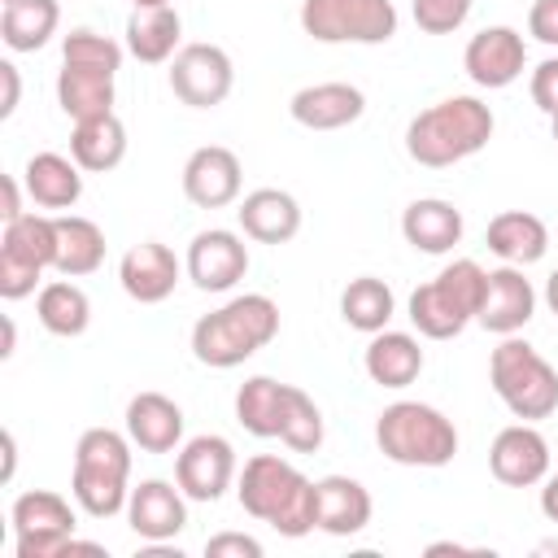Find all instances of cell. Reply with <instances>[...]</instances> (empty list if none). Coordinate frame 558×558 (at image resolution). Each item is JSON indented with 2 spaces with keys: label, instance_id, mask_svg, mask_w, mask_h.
<instances>
[{
  "label": "cell",
  "instance_id": "cell-14",
  "mask_svg": "<svg viewBox=\"0 0 558 558\" xmlns=\"http://www.w3.org/2000/svg\"><path fill=\"white\" fill-rule=\"evenodd\" d=\"M527 65V44L514 26H484L480 35L466 39V52H462V70L475 87H510Z\"/></svg>",
  "mask_w": 558,
  "mask_h": 558
},
{
  "label": "cell",
  "instance_id": "cell-44",
  "mask_svg": "<svg viewBox=\"0 0 558 558\" xmlns=\"http://www.w3.org/2000/svg\"><path fill=\"white\" fill-rule=\"evenodd\" d=\"M541 514H545L549 523H558V471L545 475V488H541Z\"/></svg>",
  "mask_w": 558,
  "mask_h": 558
},
{
  "label": "cell",
  "instance_id": "cell-50",
  "mask_svg": "<svg viewBox=\"0 0 558 558\" xmlns=\"http://www.w3.org/2000/svg\"><path fill=\"white\" fill-rule=\"evenodd\" d=\"M4 4H9V0H4Z\"/></svg>",
  "mask_w": 558,
  "mask_h": 558
},
{
  "label": "cell",
  "instance_id": "cell-18",
  "mask_svg": "<svg viewBox=\"0 0 558 558\" xmlns=\"http://www.w3.org/2000/svg\"><path fill=\"white\" fill-rule=\"evenodd\" d=\"M240 187H244L240 157L222 144H205L183 161V196L201 209H222L240 201Z\"/></svg>",
  "mask_w": 558,
  "mask_h": 558
},
{
  "label": "cell",
  "instance_id": "cell-8",
  "mask_svg": "<svg viewBox=\"0 0 558 558\" xmlns=\"http://www.w3.org/2000/svg\"><path fill=\"white\" fill-rule=\"evenodd\" d=\"M57 266V214H22L0 235V296L22 301Z\"/></svg>",
  "mask_w": 558,
  "mask_h": 558
},
{
  "label": "cell",
  "instance_id": "cell-5",
  "mask_svg": "<svg viewBox=\"0 0 558 558\" xmlns=\"http://www.w3.org/2000/svg\"><path fill=\"white\" fill-rule=\"evenodd\" d=\"M375 445L397 466H449L458 453V427L427 401H392L375 418Z\"/></svg>",
  "mask_w": 558,
  "mask_h": 558
},
{
  "label": "cell",
  "instance_id": "cell-32",
  "mask_svg": "<svg viewBox=\"0 0 558 558\" xmlns=\"http://www.w3.org/2000/svg\"><path fill=\"white\" fill-rule=\"evenodd\" d=\"M105 262V231L83 214H57V275L83 279Z\"/></svg>",
  "mask_w": 558,
  "mask_h": 558
},
{
  "label": "cell",
  "instance_id": "cell-36",
  "mask_svg": "<svg viewBox=\"0 0 558 558\" xmlns=\"http://www.w3.org/2000/svg\"><path fill=\"white\" fill-rule=\"evenodd\" d=\"M279 440L292 453H314L323 445V410L314 405V397L305 388H288V414H283V432Z\"/></svg>",
  "mask_w": 558,
  "mask_h": 558
},
{
  "label": "cell",
  "instance_id": "cell-19",
  "mask_svg": "<svg viewBox=\"0 0 558 558\" xmlns=\"http://www.w3.org/2000/svg\"><path fill=\"white\" fill-rule=\"evenodd\" d=\"M179 275H183V266H179V257H174L161 240H140V244H131V248L122 253V262H118L122 292H126L131 301H140V305H161V301L174 292Z\"/></svg>",
  "mask_w": 558,
  "mask_h": 558
},
{
  "label": "cell",
  "instance_id": "cell-10",
  "mask_svg": "<svg viewBox=\"0 0 558 558\" xmlns=\"http://www.w3.org/2000/svg\"><path fill=\"white\" fill-rule=\"evenodd\" d=\"M9 523H13V549L17 558H57V554H70L74 545V510L61 493L52 488H31L13 501L9 510Z\"/></svg>",
  "mask_w": 558,
  "mask_h": 558
},
{
  "label": "cell",
  "instance_id": "cell-48",
  "mask_svg": "<svg viewBox=\"0 0 558 558\" xmlns=\"http://www.w3.org/2000/svg\"><path fill=\"white\" fill-rule=\"evenodd\" d=\"M135 9H157V4H170V0H131Z\"/></svg>",
  "mask_w": 558,
  "mask_h": 558
},
{
  "label": "cell",
  "instance_id": "cell-3",
  "mask_svg": "<svg viewBox=\"0 0 558 558\" xmlns=\"http://www.w3.org/2000/svg\"><path fill=\"white\" fill-rule=\"evenodd\" d=\"M279 336V305L266 292L231 296L227 305L209 310L192 327V357L214 371H231L248 362L257 349H266Z\"/></svg>",
  "mask_w": 558,
  "mask_h": 558
},
{
  "label": "cell",
  "instance_id": "cell-35",
  "mask_svg": "<svg viewBox=\"0 0 558 558\" xmlns=\"http://www.w3.org/2000/svg\"><path fill=\"white\" fill-rule=\"evenodd\" d=\"M392 310H397V296H392V288H388L384 279H375V275H357V279H349V288L340 292V318H344L353 331H366V336L384 331V327L392 323Z\"/></svg>",
  "mask_w": 558,
  "mask_h": 558
},
{
  "label": "cell",
  "instance_id": "cell-33",
  "mask_svg": "<svg viewBox=\"0 0 558 558\" xmlns=\"http://www.w3.org/2000/svg\"><path fill=\"white\" fill-rule=\"evenodd\" d=\"M61 26L57 0H9L0 9V39L9 52H35L44 48Z\"/></svg>",
  "mask_w": 558,
  "mask_h": 558
},
{
  "label": "cell",
  "instance_id": "cell-47",
  "mask_svg": "<svg viewBox=\"0 0 558 558\" xmlns=\"http://www.w3.org/2000/svg\"><path fill=\"white\" fill-rule=\"evenodd\" d=\"M545 305H549V310L558 314V270H554V275L545 279Z\"/></svg>",
  "mask_w": 558,
  "mask_h": 558
},
{
  "label": "cell",
  "instance_id": "cell-42",
  "mask_svg": "<svg viewBox=\"0 0 558 558\" xmlns=\"http://www.w3.org/2000/svg\"><path fill=\"white\" fill-rule=\"evenodd\" d=\"M0 78H4L0 118H13V109H17V96H22V78H17V65H13V61H0Z\"/></svg>",
  "mask_w": 558,
  "mask_h": 558
},
{
  "label": "cell",
  "instance_id": "cell-21",
  "mask_svg": "<svg viewBox=\"0 0 558 558\" xmlns=\"http://www.w3.org/2000/svg\"><path fill=\"white\" fill-rule=\"evenodd\" d=\"M375 514V501L362 480L353 475H323L314 480V519L327 536H357Z\"/></svg>",
  "mask_w": 558,
  "mask_h": 558
},
{
  "label": "cell",
  "instance_id": "cell-6",
  "mask_svg": "<svg viewBox=\"0 0 558 558\" xmlns=\"http://www.w3.org/2000/svg\"><path fill=\"white\" fill-rule=\"evenodd\" d=\"M484 279H488V270L480 262L458 257L436 279L418 283L410 292V323H414V331L427 336V340H453V336H462L480 318Z\"/></svg>",
  "mask_w": 558,
  "mask_h": 558
},
{
  "label": "cell",
  "instance_id": "cell-49",
  "mask_svg": "<svg viewBox=\"0 0 558 558\" xmlns=\"http://www.w3.org/2000/svg\"><path fill=\"white\" fill-rule=\"evenodd\" d=\"M549 131H554V140H558V113H549Z\"/></svg>",
  "mask_w": 558,
  "mask_h": 558
},
{
  "label": "cell",
  "instance_id": "cell-2",
  "mask_svg": "<svg viewBox=\"0 0 558 558\" xmlns=\"http://www.w3.org/2000/svg\"><path fill=\"white\" fill-rule=\"evenodd\" d=\"M235 493L244 514L270 523L279 536H305L318 527L314 519V480L301 475L288 458L279 453H253L244 471L235 475Z\"/></svg>",
  "mask_w": 558,
  "mask_h": 558
},
{
  "label": "cell",
  "instance_id": "cell-37",
  "mask_svg": "<svg viewBox=\"0 0 558 558\" xmlns=\"http://www.w3.org/2000/svg\"><path fill=\"white\" fill-rule=\"evenodd\" d=\"M61 61L65 65H83V70H105V74H118L122 70V44L100 35V31H70L61 39Z\"/></svg>",
  "mask_w": 558,
  "mask_h": 558
},
{
  "label": "cell",
  "instance_id": "cell-29",
  "mask_svg": "<svg viewBox=\"0 0 558 558\" xmlns=\"http://www.w3.org/2000/svg\"><path fill=\"white\" fill-rule=\"evenodd\" d=\"M70 157L87 170V174H105L113 166H122L126 157V126L118 113H100V118H83L70 131Z\"/></svg>",
  "mask_w": 558,
  "mask_h": 558
},
{
  "label": "cell",
  "instance_id": "cell-45",
  "mask_svg": "<svg viewBox=\"0 0 558 558\" xmlns=\"http://www.w3.org/2000/svg\"><path fill=\"white\" fill-rule=\"evenodd\" d=\"M13 466H17V440L13 432H4V484L13 480Z\"/></svg>",
  "mask_w": 558,
  "mask_h": 558
},
{
  "label": "cell",
  "instance_id": "cell-7",
  "mask_svg": "<svg viewBox=\"0 0 558 558\" xmlns=\"http://www.w3.org/2000/svg\"><path fill=\"white\" fill-rule=\"evenodd\" d=\"M488 384L501 397V405L523 418H549L558 410V371L519 336H501V344L488 357Z\"/></svg>",
  "mask_w": 558,
  "mask_h": 558
},
{
  "label": "cell",
  "instance_id": "cell-43",
  "mask_svg": "<svg viewBox=\"0 0 558 558\" xmlns=\"http://www.w3.org/2000/svg\"><path fill=\"white\" fill-rule=\"evenodd\" d=\"M0 187H4V209H0V214H4V222L22 218V214H26V209H22V187H26V183H17V174H4V179H0Z\"/></svg>",
  "mask_w": 558,
  "mask_h": 558
},
{
  "label": "cell",
  "instance_id": "cell-40",
  "mask_svg": "<svg viewBox=\"0 0 558 558\" xmlns=\"http://www.w3.org/2000/svg\"><path fill=\"white\" fill-rule=\"evenodd\" d=\"M532 100L541 113H558V57H545L532 70Z\"/></svg>",
  "mask_w": 558,
  "mask_h": 558
},
{
  "label": "cell",
  "instance_id": "cell-20",
  "mask_svg": "<svg viewBox=\"0 0 558 558\" xmlns=\"http://www.w3.org/2000/svg\"><path fill=\"white\" fill-rule=\"evenodd\" d=\"M288 113L305 131H340V126H349L366 113V96H362V87L340 83V78L310 83L288 100Z\"/></svg>",
  "mask_w": 558,
  "mask_h": 558
},
{
  "label": "cell",
  "instance_id": "cell-25",
  "mask_svg": "<svg viewBox=\"0 0 558 558\" xmlns=\"http://www.w3.org/2000/svg\"><path fill=\"white\" fill-rule=\"evenodd\" d=\"M462 209L453 205V201H445V196H418V201H410L405 205V214H401V235H405V244L410 248H418V253H432V257H440V253H449L458 240H462Z\"/></svg>",
  "mask_w": 558,
  "mask_h": 558
},
{
  "label": "cell",
  "instance_id": "cell-24",
  "mask_svg": "<svg viewBox=\"0 0 558 558\" xmlns=\"http://www.w3.org/2000/svg\"><path fill=\"white\" fill-rule=\"evenodd\" d=\"M235 218H240V231L248 240H257V244H288L301 231V205L283 187H257V192H248L240 201Z\"/></svg>",
  "mask_w": 558,
  "mask_h": 558
},
{
  "label": "cell",
  "instance_id": "cell-46",
  "mask_svg": "<svg viewBox=\"0 0 558 558\" xmlns=\"http://www.w3.org/2000/svg\"><path fill=\"white\" fill-rule=\"evenodd\" d=\"M13 349H17V327H13V318H4V349H0V357H13Z\"/></svg>",
  "mask_w": 558,
  "mask_h": 558
},
{
  "label": "cell",
  "instance_id": "cell-11",
  "mask_svg": "<svg viewBox=\"0 0 558 558\" xmlns=\"http://www.w3.org/2000/svg\"><path fill=\"white\" fill-rule=\"evenodd\" d=\"M235 65L218 44H183L170 61V92L192 109H214L231 96Z\"/></svg>",
  "mask_w": 558,
  "mask_h": 558
},
{
  "label": "cell",
  "instance_id": "cell-16",
  "mask_svg": "<svg viewBox=\"0 0 558 558\" xmlns=\"http://www.w3.org/2000/svg\"><path fill=\"white\" fill-rule=\"evenodd\" d=\"M126 523L144 545H166L187 527V493L170 480H140L126 501Z\"/></svg>",
  "mask_w": 558,
  "mask_h": 558
},
{
  "label": "cell",
  "instance_id": "cell-34",
  "mask_svg": "<svg viewBox=\"0 0 558 558\" xmlns=\"http://www.w3.org/2000/svg\"><path fill=\"white\" fill-rule=\"evenodd\" d=\"M35 314H39L44 331H52V336H61V340H74V336H83L87 323H92V301H87V292H83L74 279L61 275V279H52V283L39 288Z\"/></svg>",
  "mask_w": 558,
  "mask_h": 558
},
{
  "label": "cell",
  "instance_id": "cell-30",
  "mask_svg": "<svg viewBox=\"0 0 558 558\" xmlns=\"http://www.w3.org/2000/svg\"><path fill=\"white\" fill-rule=\"evenodd\" d=\"M288 388L292 384H279L270 375H253L240 384L235 392V418L248 436L257 440H270L283 432V414H288Z\"/></svg>",
  "mask_w": 558,
  "mask_h": 558
},
{
  "label": "cell",
  "instance_id": "cell-31",
  "mask_svg": "<svg viewBox=\"0 0 558 558\" xmlns=\"http://www.w3.org/2000/svg\"><path fill=\"white\" fill-rule=\"evenodd\" d=\"M113 78L118 74H105V70H83V65H65L61 61V74H57V105L65 118L83 122V118H100V113H113Z\"/></svg>",
  "mask_w": 558,
  "mask_h": 558
},
{
  "label": "cell",
  "instance_id": "cell-9",
  "mask_svg": "<svg viewBox=\"0 0 558 558\" xmlns=\"http://www.w3.org/2000/svg\"><path fill=\"white\" fill-rule=\"evenodd\" d=\"M301 31L318 44H388L397 35L392 0H301Z\"/></svg>",
  "mask_w": 558,
  "mask_h": 558
},
{
  "label": "cell",
  "instance_id": "cell-22",
  "mask_svg": "<svg viewBox=\"0 0 558 558\" xmlns=\"http://www.w3.org/2000/svg\"><path fill=\"white\" fill-rule=\"evenodd\" d=\"M126 436L144 453H174L183 445V410L166 392H135L126 401Z\"/></svg>",
  "mask_w": 558,
  "mask_h": 558
},
{
  "label": "cell",
  "instance_id": "cell-41",
  "mask_svg": "<svg viewBox=\"0 0 558 558\" xmlns=\"http://www.w3.org/2000/svg\"><path fill=\"white\" fill-rule=\"evenodd\" d=\"M527 35L558 48V0H532L527 9Z\"/></svg>",
  "mask_w": 558,
  "mask_h": 558
},
{
  "label": "cell",
  "instance_id": "cell-4",
  "mask_svg": "<svg viewBox=\"0 0 558 558\" xmlns=\"http://www.w3.org/2000/svg\"><path fill=\"white\" fill-rule=\"evenodd\" d=\"M70 493L92 519L122 514L131 501V436L113 427H87L74 445Z\"/></svg>",
  "mask_w": 558,
  "mask_h": 558
},
{
  "label": "cell",
  "instance_id": "cell-27",
  "mask_svg": "<svg viewBox=\"0 0 558 558\" xmlns=\"http://www.w3.org/2000/svg\"><path fill=\"white\" fill-rule=\"evenodd\" d=\"M362 366L371 375V384L379 388H410L418 375H423V349L410 331H375L366 353H362Z\"/></svg>",
  "mask_w": 558,
  "mask_h": 558
},
{
  "label": "cell",
  "instance_id": "cell-17",
  "mask_svg": "<svg viewBox=\"0 0 558 558\" xmlns=\"http://www.w3.org/2000/svg\"><path fill=\"white\" fill-rule=\"evenodd\" d=\"M536 314V288L523 275V266H497L484 279V301H480V327L493 336H519Z\"/></svg>",
  "mask_w": 558,
  "mask_h": 558
},
{
  "label": "cell",
  "instance_id": "cell-1",
  "mask_svg": "<svg viewBox=\"0 0 558 558\" xmlns=\"http://www.w3.org/2000/svg\"><path fill=\"white\" fill-rule=\"evenodd\" d=\"M493 131H497V118L480 96H445L410 118L405 153L427 170H445L475 157L493 140Z\"/></svg>",
  "mask_w": 558,
  "mask_h": 558
},
{
  "label": "cell",
  "instance_id": "cell-26",
  "mask_svg": "<svg viewBox=\"0 0 558 558\" xmlns=\"http://www.w3.org/2000/svg\"><path fill=\"white\" fill-rule=\"evenodd\" d=\"M484 244L506 266H532V262H541L549 253V227H545V218H536L527 209H501L488 222Z\"/></svg>",
  "mask_w": 558,
  "mask_h": 558
},
{
  "label": "cell",
  "instance_id": "cell-39",
  "mask_svg": "<svg viewBox=\"0 0 558 558\" xmlns=\"http://www.w3.org/2000/svg\"><path fill=\"white\" fill-rule=\"evenodd\" d=\"M205 554L209 558H262V541L244 532H218L205 541Z\"/></svg>",
  "mask_w": 558,
  "mask_h": 558
},
{
  "label": "cell",
  "instance_id": "cell-13",
  "mask_svg": "<svg viewBox=\"0 0 558 558\" xmlns=\"http://www.w3.org/2000/svg\"><path fill=\"white\" fill-rule=\"evenodd\" d=\"M183 270L201 292H231L248 275V244H244V235H235L227 227L196 231L187 244Z\"/></svg>",
  "mask_w": 558,
  "mask_h": 558
},
{
  "label": "cell",
  "instance_id": "cell-23",
  "mask_svg": "<svg viewBox=\"0 0 558 558\" xmlns=\"http://www.w3.org/2000/svg\"><path fill=\"white\" fill-rule=\"evenodd\" d=\"M83 166L65 153H35L26 166H22V183H26V196L39 205V209H57V214H70L83 196Z\"/></svg>",
  "mask_w": 558,
  "mask_h": 558
},
{
  "label": "cell",
  "instance_id": "cell-28",
  "mask_svg": "<svg viewBox=\"0 0 558 558\" xmlns=\"http://www.w3.org/2000/svg\"><path fill=\"white\" fill-rule=\"evenodd\" d=\"M183 39V17L174 4H157V9H135L126 17V52L144 65H161L174 61Z\"/></svg>",
  "mask_w": 558,
  "mask_h": 558
},
{
  "label": "cell",
  "instance_id": "cell-38",
  "mask_svg": "<svg viewBox=\"0 0 558 558\" xmlns=\"http://www.w3.org/2000/svg\"><path fill=\"white\" fill-rule=\"evenodd\" d=\"M471 9H475V0H414L410 4L423 35H453L471 17Z\"/></svg>",
  "mask_w": 558,
  "mask_h": 558
},
{
  "label": "cell",
  "instance_id": "cell-12",
  "mask_svg": "<svg viewBox=\"0 0 558 558\" xmlns=\"http://www.w3.org/2000/svg\"><path fill=\"white\" fill-rule=\"evenodd\" d=\"M235 480V449L227 436H192L174 449V484L187 501H218Z\"/></svg>",
  "mask_w": 558,
  "mask_h": 558
},
{
  "label": "cell",
  "instance_id": "cell-15",
  "mask_svg": "<svg viewBox=\"0 0 558 558\" xmlns=\"http://www.w3.org/2000/svg\"><path fill=\"white\" fill-rule=\"evenodd\" d=\"M488 471L493 480H501L506 488H532V484H545L549 475V440L532 427V423H510L493 436V449H488Z\"/></svg>",
  "mask_w": 558,
  "mask_h": 558
}]
</instances>
